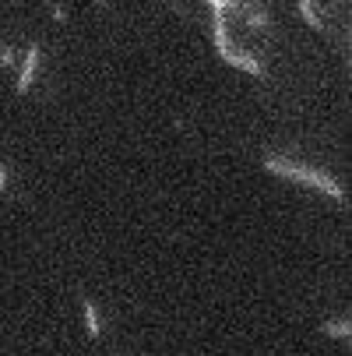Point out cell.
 Instances as JSON below:
<instances>
[{
	"instance_id": "cell-6",
	"label": "cell",
	"mask_w": 352,
	"mask_h": 356,
	"mask_svg": "<svg viewBox=\"0 0 352 356\" xmlns=\"http://www.w3.org/2000/svg\"><path fill=\"white\" fill-rule=\"evenodd\" d=\"M321 332H324V335H338V339H349V335H352L349 321H335V325H331V321H324V325H321Z\"/></svg>"
},
{
	"instance_id": "cell-5",
	"label": "cell",
	"mask_w": 352,
	"mask_h": 356,
	"mask_svg": "<svg viewBox=\"0 0 352 356\" xmlns=\"http://www.w3.org/2000/svg\"><path fill=\"white\" fill-rule=\"evenodd\" d=\"M299 15H303V22H307L310 29L328 32V29H324V22H321V18H317V11H314V0H299Z\"/></svg>"
},
{
	"instance_id": "cell-9",
	"label": "cell",
	"mask_w": 352,
	"mask_h": 356,
	"mask_svg": "<svg viewBox=\"0 0 352 356\" xmlns=\"http://www.w3.org/2000/svg\"><path fill=\"white\" fill-rule=\"evenodd\" d=\"M4 191H8V166L0 163V194H4Z\"/></svg>"
},
{
	"instance_id": "cell-10",
	"label": "cell",
	"mask_w": 352,
	"mask_h": 356,
	"mask_svg": "<svg viewBox=\"0 0 352 356\" xmlns=\"http://www.w3.org/2000/svg\"><path fill=\"white\" fill-rule=\"evenodd\" d=\"M53 18H57V22H60V25H64V22H67V11H64V8H60V4H53Z\"/></svg>"
},
{
	"instance_id": "cell-11",
	"label": "cell",
	"mask_w": 352,
	"mask_h": 356,
	"mask_svg": "<svg viewBox=\"0 0 352 356\" xmlns=\"http://www.w3.org/2000/svg\"><path fill=\"white\" fill-rule=\"evenodd\" d=\"M166 4H176V0H166Z\"/></svg>"
},
{
	"instance_id": "cell-1",
	"label": "cell",
	"mask_w": 352,
	"mask_h": 356,
	"mask_svg": "<svg viewBox=\"0 0 352 356\" xmlns=\"http://www.w3.org/2000/svg\"><path fill=\"white\" fill-rule=\"evenodd\" d=\"M265 170H268V173H278V177H289V180H299V184H310V187H317L321 194H328V197H335V201H345L342 184L331 180V177L321 173V170L299 166V163H285V159H278V156H265Z\"/></svg>"
},
{
	"instance_id": "cell-8",
	"label": "cell",
	"mask_w": 352,
	"mask_h": 356,
	"mask_svg": "<svg viewBox=\"0 0 352 356\" xmlns=\"http://www.w3.org/2000/svg\"><path fill=\"white\" fill-rule=\"evenodd\" d=\"M11 60H15V49H11V46H4V54H0V64H4V67H8Z\"/></svg>"
},
{
	"instance_id": "cell-7",
	"label": "cell",
	"mask_w": 352,
	"mask_h": 356,
	"mask_svg": "<svg viewBox=\"0 0 352 356\" xmlns=\"http://www.w3.org/2000/svg\"><path fill=\"white\" fill-rule=\"evenodd\" d=\"M246 22H250V25H254V29H261V32L268 29V15H265V11H258V8H254V11H250V15H246Z\"/></svg>"
},
{
	"instance_id": "cell-2",
	"label": "cell",
	"mask_w": 352,
	"mask_h": 356,
	"mask_svg": "<svg viewBox=\"0 0 352 356\" xmlns=\"http://www.w3.org/2000/svg\"><path fill=\"white\" fill-rule=\"evenodd\" d=\"M212 35H215V54H219L226 64L243 67V71H250L254 78H268L258 57H250V54H240V49H233V42L226 39V15H215V18H212Z\"/></svg>"
},
{
	"instance_id": "cell-3",
	"label": "cell",
	"mask_w": 352,
	"mask_h": 356,
	"mask_svg": "<svg viewBox=\"0 0 352 356\" xmlns=\"http://www.w3.org/2000/svg\"><path fill=\"white\" fill-rule=\"evenodd\" d=\"M35 67H39V46H28V54H25V64L18 71V81H15V92L25 95L32 88V78H35Z\"/></svg>"
},
{
	"instance_id": "cell-4",
	"label": "cell",
	"mask_w": 352,
	"mask_h": 356,
	"mask_svg": "<svg viewBox=\"0 0 352 356\" xmlns=\"http://www.w3.org/2000/svg\"><path fill=\"white\" fill-rule=\"evenodd\" d=\"M81 314H85V332H88V339L103 335V325H99V314H95V303H92L88 296L81 300Z\"/></svg>"
}]
</instances>
